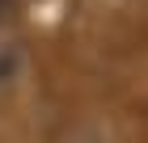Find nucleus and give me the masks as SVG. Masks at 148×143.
Here are the masks:
<instances>
[{
    "mask_svg": "<svg viewBox=\"0 0 148 143\" xmlns=\"http://www.w3.org/2000/svg\"><path fill=\"white\" fill-rule=\"evenodd\" d=\"M21 76H25V46L0 34V93H9Z\"/></svg>",
    "mask_w": 148,
    "mask_h": 143,
    "instance_id": "1",
    "label": "nucleus"
},
{
    "mask_svg": "<svg viewBox=\"0 0 148 143\" xmlns=\"http://www.w3.org/2000/svg\"><path fill=\"white\" fill-rule=\"evenodd\" d=\"M17 9H21V0H0V25L9 21V17H13Z\"/></svg>",
    "mask_w": 148,
    "mask_h": 143,
    "instance_id": "2",
    "label": "nucleus"
}]
</instances>
